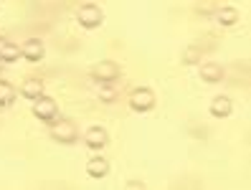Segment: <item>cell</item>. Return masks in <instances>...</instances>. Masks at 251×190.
<instances>
[{
  "instance_id": "6da1fadb",
  "label": "cell",
  "mask_w": 251,
  "mask_h": 190,
  "mask_svg": "<svg viewBox=\"0 0 251 190\" xmlns=\"http://www.w3.org/2000/svg\"><path fill=\"white\" fill-rule=\"evenodd\" d=\"M129 107L135 112H150L155 107V92L147 89V86H137V89L129 94Z\"/></svg>"
},
{
  "instance_id": "7a4b0ae2",
  "label": "cell",
  "mask_w": 251,
  "mask_h": 190,
  "mask_svg": "<svg viewBox=\"0 0 251 190\" xmlns=\"http://www.w3.org/2000/svg\"><path fill=\"white\" fill-rule=\"evenodd\" d=\"M33 114L38 117L41 122H53L56 117H58V107H56V101L51 96H38L33 99Z\"/></svg>"
},
{
  "instance_id": "3957f363",
  "label": "cell",
  "mask_w": 251,
  "mask_h": 190,
  "mask_svg": "<svg viewBox=\"0 0 251 190\" xmlns=\"http://www.w3.org/2000/svg\"><path fill=\"white\" fill-rule=\"evenodd\" d=\"M51 135L56 142H64V144H71V142H76L79 132H76V127H74V122L69 119H53V127H51Z\"/></svg>"
},
{
  "instance_id": "277c9868",
  "label": "cell",
  "mask_w": 251,
  "mask_h": 190,
  "mask_svg": "<svg viewBox=\"0 0 251 190\" xmlns=\"http://www.w3.org/2000/svg\"><path fill=\"white\" fill-rule=\"evenodd\" d=\"M92 76L99 81V84H112L114 79H120V66L114 61H99L94 69H92Z\"/></svg>"
},
{
  "instance_id": "5b68a950",
  "label": "cell",
  "mask_w": 251,
  "mask_h": 190,
  "mask_svg": "<svg viewBox=\"0 0 251 190\" xmlns=\"http://www.w3.org/2000/svg\"><path fill=\"white\" fill-rule=\"evenodd\" d=\"M76 18L84 28H97V25H101V21H104V13L99 10V5H81Z\"/></svg>"
},
{
  "instance_id": "8992f818",
  "label": "cell",
  "mask_w": 251,
  "mask_h": 190,
  "mask_svg": "<svg viewBox=\"0 0 251 190\" xmlns=\"http://www.w3.org/2000/svg\"><path fill=\"white\" fill-rule=\"evenodd\" d=\"M21 56L25 58V61L38 64L41 58H43V43H41L38 38H28L23 46H21Z\"/></svg>"
},
{
  "instance_id": "52a82bcc",
  "label": "cell",
  "mask_w": 251,
  "mask_h": 190,
  "mask_svg": "<svg viewBox=\"0 0 251 190\" xmlns=\"http://www.w3.org/2000/svg\"><path fill=\"white\" fill-rule=\"evenodd\" d=\"M84 140H86V144H89L92 150H101L107 144V129L104 127H92L89 132L84 135Z\"/></svg>"
},
{
  "instance_id": "ba28073f",
  "label": "cell",
  "mask_w": 251,
  "mask_h": 190,
  "mask_svg": "<svg viewBox=\"0 0 251 190\" xmlns=\"http://www.w3.org/2000/svg\"><path fill=\"white\" fill-rule=\"evenodd\" d=\"M201 79L208 81V84H216L224 79V66L221 64H203L201 66Z\"/></svg>"
},
{
  "instance_id": "9c48e42d",
  "label": "cell",
  "mask_w": 251,
  "mask_h": 190,
  "mask_svg": "<svg viewBox=\"0 0 251 190\" xmlns=\"http://www.w3.org/2000/svg\"><path fill=\"white\" fill-rule=\"evenodd\" d=\"M86 172L92 175V178H107L109 172V163L104 157H92L89 163H86Z\"/></svg>"
},
{
  "instance_id": "30bf717a",
  "label": "cell",
  "mask_w": 251,
  "mask_h": 190,
  "mask_svg": "<svg viewBox=\"0 0 251 190\" xmlns=\"http://www.w3.org/2000/svg\"><path fill=\"white\" fill-rule=\"evenodd\" d=\"M21 94L25 96V99H38L41 94H43V81L41 79H25L23 81V86H21Z\"/></svg>"
},
{
  "instance_id": "8fae6325",
  "label": "cell",
  "mask_w": 251,
  "mask_h": 190,
  "mask_svg": "<svg viewBox=\"0 0 251 190\" xmlns=\"http://www.w3.org/2000/svg\"><path fill=\"white\" fill-rule=\"evenodd\" d=\"M211 114L213 117H228L231 114V99L228 96H216L213 101H211Z\"/></svg>"
},
{
  "instance_id": "7c38bea8",
  "label": "cell",
  "mask_w": 251,
  "mask_h": 190,
  "mask_svg": "<svg viewBox=\"0 0 251 190\" xmlns=\"http://www.w3.org/2000/svg\"><path fill=\"white\" fill-rule=\"evenodd\" d=\"M21 58V48L13 46V43H3V48H0V61L3 64H13Z\"/></svg>"
},
{
  "instance_id": "4fadbf2b",
  "label": "cell",
  "mask_w": 251,
  "mask_h": 190,
  "mask_svg": "<svg viewBox=\"0 0 251 190\" xmlns=\"http://www.w3.org/2000/svg\"><path fill=\"white\" fill-rule=\"evenodd\" d=\"M13 99H16V89L8 81H0V107H10Z\"/></svg>"
},
{
  "instance_id": "5bb4252c",
  "label": "cell",
  "mask_w": 251,
  "mask_h": 190,
  "mask_svg": "<svg viewBox=\"0 0 251 190\" xmlns=\"http://www.w3.org/2000/svg\"><path fill=\"white\" fill-rule=\"evenodd\" d=\"M236 21H239V10L236 8H221L218 10V23L221 25H233Z\"/></svg>"
},
{
  "instance_id": "9a60e30c",
  "label": "cell",
  "mask_w": 251,
  "mask_h": 190,
  "mask_svg": "<svg viewBox=\"0 0 251 190\" xmlns=\"http://www.w3.org/2000/svg\"><path fill=\"white\" fill-rule=\"evenodd\" d=\"M99 99H101V101H107V104H109V101H114V99H117V92L112 89L109 84H104V86L99 89Z\"/></svg>"
},
{
  "instance_id": "2e32d148",
  "label": "cell",
  "mask_w": 251,
  "mask_h": 190,
  "mask_svg": "<svg viewBox=\"0 0 251 190\" xmlns=\"http://www.w3.org/2000/svg\"><path fill=\"white\" fill-rule=\"evenodd\" d=\"M196 53H198V51H196V48H190V51H188V53H185V64H193V61H196V58H198V56H196Z\"/></svg>"
},
{
  "instance_id": "e0dca14e",
  "label": "cell",
  "mask_w": 251,
  "mask_h": 190,
  "mask_svg": "<svg viewBox=\"0 0 251 190\" xmlns=\"http://www.w3.org/2000/svg\"><path fill=\"white\" fill-rule=\"evenodd\" d=\"M127 185H129V188H145V183H142V180H129Z\"/></svg>"
},
{
  "instance_id": "ac0fdd59",
  "label": "cell",
  "mask_w": 251,
  "mask_h": 190,
  "mask_svg": "<svg viewBox=\"0 0 251 190\" xmlns=\"http://www.w3.org/2000/svg\"><path fill=\"white\" fill-rule=\"evenodd\" d=\"M3 43H5V41H3V38H0V48H3Z\"/></svg>"
}]
</instances>
